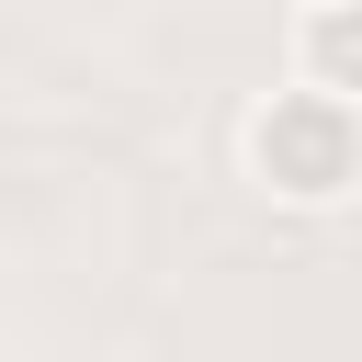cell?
<instances>
[{"instance_id":"1","label":"cell","mask_w":362,"mask_h":362,"mask_svg":"<svg viewBox=\"0 0 362 362\" xmlns=\"http://www.w3.org/2000/svg\"><path fill=\"white\" fill-rule=\"evenodd\" d=\"M238 181L272 215H351L362 204V102L305 90V79L249 90V113H238Z\"/></svg>"},{"instance_id":"2","label":"cell","mask_w":362,"mask_h":362,"mask_svg":"<svg viewBox=\"0 0 362 362\" xmlns=\"http://www.w3.org/2000/svg\"><path fill=\"white\" fill-rule=\"evenodd\" d=\"M283 79L362 102V0L351 11H283Z\"/></svg>"},{"instance_id":"3","label":"cell","mask_w":362,"mask_h":362,"mask_svg":"<svg viewBox=\"0 0 362 362\" xmlns=\"http://www.w3.org/2000/svg\"><path fill=\"white\" fill-rule=\"evenodd\" d=\"M294 11H351V0H294Z\"/></svg>"}]
</instances>
